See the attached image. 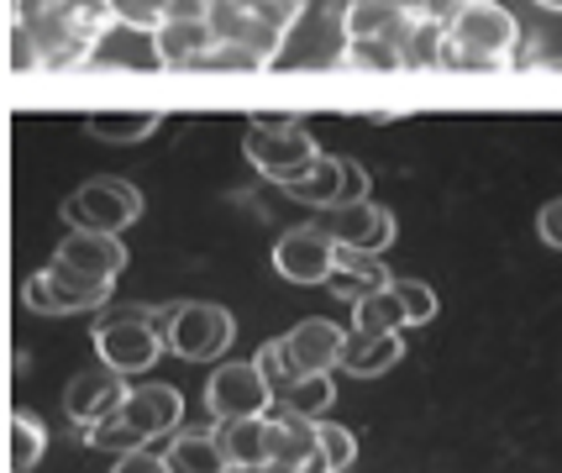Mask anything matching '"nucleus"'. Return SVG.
<instances>
[{
    "instance_id": "nucleus-37",
    "label": "nucleus",
    "mask_w": 562,
    "mask_h": 473,
    "mask_svg": "<svg viewBox=\"0 0 562 473\" xmlns=\"http://www.w3.org/2000/svg\"><path fill=\"white\" fill-rule=\"evenodd\" d=\"M305 5H311V0H252V16H263L269 26L290 32V26L305 16Z\"/></svg>"
},
{
    "instance_id": "nucleus-25",
    "label": "nucleus",
    "mask_w": 562,
    "mask_h": 473,
    "mask_svg": "<svg viewBox=\"0 0 562 473\" xmlns=\"http://www.w3.org/2000/svg\"><path fill=\"white\" fill-rule=\"evenodd\" d=\"M331 399H337V379L331 374H305V379H294V390L279 399L273 410H284V416H305V421H326Z\"/></svg>"
},
{
    "instance_id": "nucleus-29",
    "label": "nucleus",
    "mask_w": 562,
    "mask_h": 473,
    "mask_svg": "<svg viewBox=\"0 0 562 473\" xmlns=\"http://www.w3.org/2000/svg\"><path fill=\"white\" fill-rule=\"evenodd\" d=\"M321 458H326V469L331 473L352 469V463H358V437L337 421H321Z\"/></svg>"
},
{
    "instance_id": "nucleus-39",
    "label": "nucleus",
    "mask_w": 562,
    "mask_h": 473,
    "mask_svg": "<svg viewBox=\"0 0 562 473\" xmlns=\"http://www.w3.org/2000/svg\"><path fill=\"white\" fill-rule=\"evenodd\" d=\"M111 473H169V458L164 452H126V458H116V469Z\"/></svg>"
},
{
    "instance_id": "nucleus-24",
    "label": "nucleus",
    "mask_w": 562,
    "mask_h": 473,
    "mask_svg": "<svg viewBox=\"0 0 562 473\" xmlns=\"http://www.w3.org/2000/svg\"><path fill=\"white\" fill-rule=\"evenodd\" d=\"M158 111H95V116H85V132L95 137V143H143L158 132Z\"/></svg>"
},
{
    "instance_id": "nucleus-13",
    "label": "nucleus",
    "mask_w": 562,
    "mask_h": 473,
    "mask_svg": "<svg viewBox=\"0 0 562 473\" xmlns=\"http://www.w3.org/2000/svg\"><path fill=\"white\" fill-rule=\"evenodd\" d=\"M420 16H405V11H394L384 0H347L342 11V37L347 43H394V48H416L420 37Z\"/></svg>"
},
{
    "instance_id": "nucleus-8",
    "label": "nucleus",
    "mask_w": 562,
    "mask_h": 473,
    "mask_svg": "<svg viewBox=\"0 0 562 473\" xmlns=\"http://www.w3.org/2000/svg\"><path fill=\"white\" fill-rule=\"evenodd\" d=\"M273 390L258 363H221L205 384V410L221 421H247V416H273Z\"/></svg>"
},
{
    "instance_id": "nucleus-7",
    "label": "nucleus",
    "mask_w": 562,
    "mask_h": 473,
    "mask_svg": "<svg viewBox=\"0 0 562 473\" xmlns=\"http://www.w3.org/2000/svg\"><path fill=\"white\" fill-rule=\"evenodd\" d=\"M26 305L43 311V316H74V311H100L111 300V279H95V274H79L69 263L53 258L48 269L26 279Z\"/></svg>"
},
{
    "instance_id": "nucleus-18",
    "label": "nucleus",
    "mask_w": 562,
    "mask_h": 473,
    "mask_svg": "<svg viewBox=\"0 0 562 473\" xmlns=\"http://www.w3.org/2000/svg\"><path fill=\"white\" fill-rule=\"evenodd\" d=\"M216 48V32L211 22H164L153 32V53H158V64H169V69H200L205 58Z\"/></svg>"
},
{
    "instance_id": "nucleus-16",
    "label": "nucleus",
    "mask_w": 562,
    "mask_h": 473,
    "mask_svg": "<svg viewBox=\"0 0 562 473\" xmlns=\"http://www.w3.org/2000/svg\"><path fill=\"white\" fill-rule=\"evenodd\" d=\"M53 258L79 269V274H95V279H111V284H116V274L126 269V243L111 237V232H69Z\"/></svg>"
},
{
    "instance_id": "nucleus-3",
    "label": "nucleus",
    "mask_w": 562,
    "mask_h": 473,
    "mask_svg": "<svg viewBox=\"0 0 562 473\" xmlns=\"http://www.w3.org/2000/svg\"><path fill=\"white\" fill-rule=\"evenodd\" d=\"M158 331L169 352H179L184 363H216L221 352L232 348L237 337V322L226 305H211V300H179V305H158Z\"/></svg>"
},
{
    "instance_id": "nucleus-11",
    "label": "nucleus",
    "mask_w": 562,
    "mask_h": 473,
    "mask_svg": "<svg viewBox=\"0 0 562 473\" xmlns=\"http://www.w3.org/2000/svg\"><path fill=\"white\" fill-rule=\"evenodd\" d=\"M337 258H342V248L326 237L321 222L294 226V232H284V237L273 243V269L290 279V284H331Z\"/></svg>"
},
{
    "instance_id": "nucleus-4",
    "label": "nucleus",
    "mask_w": 562,
    "mask_h": 473,
    "mask_svg": "<svg viewBox=\"0 0 562 473\" xmlns=\"http://www.w3.org/2000/svg\"><path fill=\"white\" fill-rule=\"evenodd\" d=\"M164 331H158V316L147 305H126V311H105L95 322V352L105 369L116 374H147L158 358H164Z\"/></svg>"
},
{
    "instance_id": "nucleus-17",
    "label": "nucleus",
    "mask_w": 562,
    "mask_h": 473,
    "mask_svg": "<svg viewBox=\"0 0 562 473\" xmlns=\"http://www.w3.org/2000/svg\"><path fill=\"white\" fill-rule=\"evenodd\" d=\"M221 452L232 469H269L273 458V416H247V421H221L216 426Z\"/></svg>"
},
{
    "instance_id": "nucleus-46",
    "label": "nucleus",
    "mask_w": 562,
    "mask_h": 473,
    "mask_svg": "<svg viewBox=\"0 0 562 473\" xmlns=\"http://www.w3.org/2000/svg\"><path fill=\"white\" fill-rule=\"evenodd\" d=\"M541 11H562V0H537Z\"/></svg>"
},
{
    "instance_id": "nucleus-30",
    "label": "nucleus",
    "mask_w": 562,
    "mask_h": 473,
    "mask_svg": "<svg viewBox=\"0 0 562 473\" xmlns=\"http://www.w3.org/2000/svg\"><path fill=\"white\" fill-rule=\"evenodd\" d=\"M173 0H116V22L122 26H137V32H158L169 22Z\"/></svg>"
},
{
    "instance_id": "nucleus-47",
    "label": "nucleus",
    "mask_w": 562,
    "mask_h": 473,
    "mask_svg": "<svg viewBox=\"0 0 562 473\" xmlns=\"http://www.w3.org/2000/svg\"><path fill=\"white\" fill-rule=\"evenodd\" d=\"M243 5H252V0H243Z\"/></svg>"
},
{
    "instance_id": "nucleus-26",
    "label": "nucleus",
    "mask_w": 562,
    "mask_h": 473,
    "mask_svg": "<svg viewBox=\"0 0 562 473\" xmlns=\"http://www.w3.org/2000/svg\"><path fill=\"white\" fill-rule=\"evenodd\" d=\"M48 452V426L32 410H11V473H32Z\"/></svg>"
},
{
    "instance_id": "nucleus-40",
    "label": "nucleus",
    "mask_w": 562,
    "mask_h": 473,
    "mask_svg": "<svg viewBox=\"0 0 562 473\" xmlns=\"http://www.w3.org/2000/svg\"><path fill=\"white\" fill-rule=\"evenodd\" d=\"M463 5L468 0H426V11H420V22L426 26H437V32H447V26L463 16Z\"/></svg>"
},
{
    "instance_id": "nucleus-33",
    "label": "nucleus",
    "mask_w": 562,
    "mask_h": 473,
    "mask_svg": "<svg viewBox=\"0 0 562 473\" xmlns=\"http://www.w3.org/2000/svg\"><path fill=\"white\" fill-rule=\"evenodd\" d=\"M211 32H216V43H237L247 26V5L243 0H211Z\"/></svg>"
},
{
    "instance_id": "nucleus-9",
    "label": "nucleus",
    "mask_w": 562,
    "mask_h": 473,
    "mask_svg": "<svg viewBox=\"0 0 562 473\" xmlns=\"http://www.w3.org/2000/svg\"><path fill=\"white\" fill-rule=\"evenodd\" d=\"M279 342V358H284V369L294 379L305 374H337L342 369V352H347V331L337 322H326V316H305V322H294L284 337H273Z\"/></svg>"
},
{
    "instance_id": "nucleus-2",
    "label": "nucleus",
    "mask_w": 562,
    "mask_h": 473,
    "mask_svg": "<svg viewBox=\"0 0 562 473\" xmlns=\"http://www.w3.org/2000/svg\"><path fill=\"white\" fill-rule=\"evenodd\" d=\"M16 22L32 26V37L43 43V64L48 69H74L116 26V5L111 0H64V5L32 11V16H16Z\"/></svg>"
},
{
    "instance_id": "nucleus-36",
    "label": "nucleus",
    "mask_w": 562,
    "mask_h": 473,
    "mask_svg": "<svg viewBox=\"0 0 562 473\" xmlns=\"http://www.w3.org/2000/svg\"><path fill=\"white\" fill-rule=\"evenodd\" d=\"M258 369H263V379H269V390H273V399H284L294 390V374L284 369V358H279V342H263L258 348V358H252Z\"/></svg>"
},
{
    "instance_id": "nucleus-34",
    "label": "nucleus",
    "mask_w": 562,
    "mask_h": 473,
    "mask_svg": "<svg viewBox=\"0 0 562 473\" xmlns=\"http://www.w3.org/2000/svg\"><path fill=\"white\" fill-rule=\"evenodd\" d=\"M11 69H16V75H32V69H48V64H43V43L32 37V26H26V22L11 26Z\"/></svg>"
},
{
    "instance_id": "nucleus-23",
    "label": "nucleus",
    "mask_w": 562,
    "mask_h": 473,
    "mask_svg": "<svg viewBox=\"0 0 562 473\" xmlns=\"http://www.w3.org/2000/svg\"><path fill=\"white\" fill-rule=\"evenodd\" d=\"M405 305H400V295H394V284L390 290H373L368 300H358L352 305V331L358 337H394V331H405Z\"/></svg>"
},
{
    "instance_id": "nucleus-19",
    "label": "nucleus",
    "mask_w": 562,
    "mask_h": 473,
    "mask_svg": "<svg viewBox=\"0 0 562 473\" xmlns=\"http://www.w3.org/2000/svg\"><path fill=\"white\" fill-rule=\"evenodd\" d=\"M394 274L384 269V258H373V252H342L337 258V274H331V295H342L347 305H358V300H368L373 290H390Z\"/></svg>"
},
{
    "instance_id": "nucleus-35",
    "label": "nucleus",
    "mask_w": 562,
    "mask_h": 473,
    "mask_svg": "<svg viewBox=\"0 0 562 473\" xmlns=\"http://www.w3.org/2000/svg\"><path fill=\"white\" fill-rule=\"evenodd\" d=\"M200 69H237V75H258V69H269V64H263L258 53L237 48V43H216V48H211V58H205Z\"/></svg>"
},
{
    "instance_id": "nucleus-41",
    "label": "nucleus",
    "mask_w": 562,
    "mask_h": 473,
    "mask_svg": "<svg viewBox=\"0 0 562 473\" xmlns=\"http://www.w3.org/2000/svg\"><path fill=\"white\" fill-rule=\"evenodd\" d=\"M300 126V116H290V111H258L252 116V132H294Z\"/></svg>"
},
{
    "instance_id": "nucleus-14",
    "label": "nucleus",
    "mask_w": 562,
    "mask_h": 473,
    "mask_svg": "<svg viewBox=\"0 0 562 473\" xmlns=\"http://www.w3.org/2000/svg\"><path fill=\"white\" fill-rule=\"evenodd\" d=\"M269 473H331L321 458V421L273 410V458Z\"/></svg>"
},
{
    "instance_id": "nucleus-1",
    "label": "nucleus",
    "mask_w": 562,
    "mask_h": 473,
    "mask_svg": "<svg viewBox=\"0 0 562 473\" xmlns=\"http://www.w3.org/2000/svg\"><path fill=\"white\" fill-rule=\"evenodd\" d=\"M520 22L499 0H468L463 16L437 37V64L452 75H499L515 58Z\"/></svg>"
},
{
    "instance_id": "nucleus-27",
    "label": "nucleus",
    "mask_w": 562,
    "mask_h": 473,
    "mask_svg": "<svg viewBox=\"0 0 562 473\" xmlns=\"http://www.w3.org/2000/svg\"><path fill=\"white\" fill-rule=\"evenodd\" d=\"M342 64L363 69V75H394L411 64V53L394 48V43H342Z\"/></svg>"
},
{
    "instance_id": "nucleus-45",
    "label": "nucleus",
    "mask_w": 562,
    "mask_h": 473,
    "mask_svg": "<svg viewBox=\"0 0 562 473\" xmlns=\"http://www.w3.org/2000/svg\"><path fill=\"white\" fill-rule=\"evenodd\" d=\"M384 5H394V11H405V16H420V11H426V0H384Z\"/></svg>"
},
{
    "instance_id": "nucleus-38",
    "label": "nucleus",
    "mask_w": 562,
    "mask_h": 473,
    "mask_svg": "<svg viewBox=\"0 0 562 473\" xmlns=\"http://www.w3.org/2000/svg\"><path fill=\"white\" fill-rule=\"evenodd\" d=\"M537 237L547 243V248H558V252H562V195L541 205V216H537Z\"/></svg>"
},
{
    "instance_id": "nucleus-15",
    "label": "nucleus",
    "mask_w": 562,
    "mask_h": 473,
    "mask_svg": "<svg viewBox=\"0 0 562 473\" xmlns=\"http://www.w3.org/2000/svg\"><path fill=\"white\" fill-rule=\"evenodd\" d=\"M122 421L132 426L143 442L169 437L173 426L184 421V395H179L173 384H137V390L126 395V405H122Z\"/></svg>"
},
{
    "instance_id": "nucleus-42",
    "label": "nucleus",
    "mask_w": 562,
    "mask_h": 473,
    "mask_svg": "<svg viewBox=\"0 0 562 473\" xmlns=\"http://www.w3.org/2000/svg\"><path fill=\"white\" fill-rule=\"evenodd\" d=\"M211 16V0H173L169 22H205Z\"/></svg>"
},
{
    "instance_id": "nucleus-31",
    "label": "nucleus",
    "mask_w": 562,
    "mask_h": 473,
    "mask_svg": "<svg viewBox=\"0 0 562 473\" xmlns=\"http://www.w3.org/2000/svg\"><path fill=\"white\" fill-rule=\"evenodd\" d=\"M237 48L258 53L263 64H273V58H279V48H284V32H279V26H269L263 16H252V5H247V26H243V37H237Z\"/></svg>"
},
{
    "instance_id": "nucleus-5",
    "label": "nucleus",
    "mask_w": 562,
    "mask_h": 473,
    "mask_svg": "<svg viewBox=\"0 0 562 473\" xmlns=\"http://www.w3.org/2000/svg\"><path fill=\"white\" fill-rule=\"evenodd\" d=\"M137 216H143V195H137V184H126V179H85V184L64 200L69 232H111V237H122Z\"/></svg>"
},
{
    "instance_id": "nucleus-43",
    "label": "nucleus",
    "mask_w": 562,
    "mask_h": 473,
    "mask_svg": "<svg viewBox=\"0 0 562 473\" xmlns=\"http://www.w3.org/2000/svg\"><path fill=\"white\" fill-rule=\"evenodd\" d=\"M352 200H368V174L358 164H347V205H352Z\"/></svg>"
},
{
    "instance_id": "nucleus-12",
    "label": "nucleus",
    "mask_w": 562,
    "mask_h": 473,
    "mask_svg": "<svg viewBox=\"0 0 562 473\" xmlns=\"http://www.w3.org/2000/svg\"><path fill=\"white\" fill-rule=\"evenodd\" d=\"M126 379L116 374V369H90V374H74L69 379V390H64V416L74 421V431H95V426H105L111 416H122V405H126Z\"/></svg>"
},
{
    "instance_id": "nucleus-21",
    "label": "nucleus",
    "mask_w": 562,
    "mask_h": 473,
    "mask_svg": "<svg viewBox=\"0 0 562 473\" xmlns=\"http://www.w3.org/2000/svg\"><path fill=\"white\" fill-rule=\"evenodd\" d=\"M164 458H169V473H232L216 431H179Z\"/></svg>"
},
{
    "instance_id": "nucleus-28",
    "label": "nucleus",
    "mask_w": 562,
    "mask_h": 473,
    "mask_svg": "<svg viewBox=\"0 0 562 473\" xmlns=\"http://www.w3.org/2000/svg\"><path fill=\"white\" fill-rule=\"evenodd\" d=\"M394 295H400V305H405V322L411 326H426L431 316H437V290H431L426 279L394 274Z\"/></svg>"
},
{
    "instance_id": "nucleus-10",
    "label": "nucleus",
    "mask_w": 562,
    "mask_h": 473,
    "mask_svg": "<svg viewBox=\"0 0 562 473\" xmlns=\"http://www.w3.org/2000/svg\"><path fill=\"white\" fill-rule=\"evenodd\" d=\"M321 226H326V237L342 252H373V258H384V248H390L394 232H400V226H394V211L379 205V200L331 205V211H321Z\"/></svg>"
},
{
    "instance_id": "nucleus-6",
    "label": "nucleus",
    "mask_w": 562,
    "mask_h": 473,
    "mask_svg": "<svg viewBox=\"0 0 562 473\" xmlns=\"http://www.w3.org/2000/svg\"><path fill=\"white\" fill-rule=\"evenodd\" d=\"M243 153H247V164L269 184H279V190H290L294 179H305L321 164V143L305 126H294V132H252L247 126Z\"/></svg>"
},
{
    "instance_id": "nucleus-22",
    "label": "nucleus",
    "mask_w": 562,
    "mask_h": 473,
    "mask_svg": "<svg viewBox=\"0 0 562 473\" xmlns=\"http://www.w3.org/2000/svg\"><path fill=\"white\" fill-rule=\"evenodd\" d=\"M290 195L300 205H316V211H331V205H347V158H331L321 153V164L305 179H294Z\"/></svg>"
},
{
    "instance_id": "nucleus-44",
    "label": "nucleus",
    "mask_w": 562,
    "mask_h": 473,
    "mask_svg": "<svg viewBox=\"0 0 562 473\" xmlns=\"http://www.w3.org/2000/svg\"><path fill=\"white\" fill-rule=\"evenodd\" d=\"M48 5H64V0H16V16H32V11H48Z\"/></svg>"
},
{
    "instance_id": "nucleus-32",
    "label": "nucleus",
    "mask_w": 562,
    "mask_h": 473,
    "mask_svg": "<svg viewBox=\"0 0 562 473\" xmlns=\"http://www.w3.org/2000/svg\"><path fill=\"white\" fill-rule=\"evenodd\" d=\"M85 442H90V448H100V452H116V458H126V452H143V448H147V442L122 421V416H111L105 426H95V431H90Z\"/></svg>"
},
{
    "instance_id": "nucleus-20",
    "label": "nucleus",
    "mask_w": 562,
    "mask_h": 473,
    "mask_svg": "<svg viewBox=\"0 0 562 473\" xmlns=\"http://www.w3.org/2000/svg\"><path fill=\"white\" fill-rule=\"evenodd\" d=\"M405 358V337H358L347 331V352H342V374H358V379H379L390 374L394 363Z\"/></svg>"
}]
</instances>
